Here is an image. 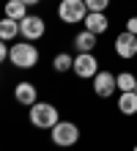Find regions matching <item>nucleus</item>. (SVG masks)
Returning a JSON list of instances; mask_svg holds the SVG:
<instances>
[{
    "mask_svg": "<svg viewBox=\"0 0 137 151\" xmlns=\"http://www.w3.org/2000/svg\"><path fill=\"white\" fill-rule=\"evenodd\" d=\"M52 66H55V72H69V69H74V58L66 55V52H60V55H55Z\"/></svg>",
    "mask_w": 137,
    "mask_h": 151,
    "instance_id": "16",
    "label": "nucleus"
},
{
    "mask_svg": "<svg viewBox=\"0 0 137 151\" xmlns=\"http://www.w3.org/2000/svg\"><path fill=\"white\" fill-rule=\"evenodd\" d=\"M126 30L137 36V17H132V19H126Z\"/></svg>",
    "mask_w": 137,
    "mask_h": 151,
    "instance_id": "18",
    "label": "nucleus"
},
{
    "mask_svg": "<svg viewBox=\"0 0 137 151\" xmlns=\"http://www.w3.org/2000/svg\"><path fill=\"white\" fill-rule=\"evenodd\" d=\"M77 77H96L99 74V60H96V55L93 52H80V55L74 58V69H71Z\"/></svg>",
    "mask_w": 137,
    "mask_h": 151,
    "instance_id": "6",
    "label": "nucleus"
},
{
    "mask_svg": "<svg viewBox=\"0 0 137 151\" xmlns=\"http://www.w3.org/2000/svg\"><path fill=\"white\" fill-rule=\"evenodd\" d=\"M90 11H107V6H110V0H85Z\"/></svg>",
    "mask_w": 137,
    "mask_h": 151,
    "instance_id": "17",
    "label": "nucleus"
},
{
    "mask_svg": "<svg viewBox=\"0 0 137 151\" xmlns=\"http://www.w3.org/2000/svg\"><path fill=\"white\" fill-rule=\"evenodd\" d=\"M118 91V74L113 72H99L93 77V93L102 96V99H107V96H113Z\"/></svg>",
    "mask_w": 137,
    "mask_h": 151,
    "instance_id": "7",
    "label": "nucleus"
},
{
    "mask_svg": "<svg viewBox=\"0 0 137 151\" xmlns=\"http://www.w3.org/2000/svg\"><path fill=\"white\" fill-rule=\"evenodd\" d=\"M22 3H27V6H39L41 0H22Z\"/></svg>",
    "mask_w": 137,
    "mask_h": 151,
    "instance_id": "19",
    "label": "nucleus"
},
{
    "mask_svg": "<svg viewBox=\"0 0 137 151\" xmlns=\"http://www.w3.org/2000/svg\"><path fill=\"white\" fill-rule=\"evenodd\" d=\"M11 63L16 69H22V72L33 69L36 63H39V50H36V44H30L27 39L11 44Z\"/></svg>",
    "mask_w": 137,
    "mask_h": 151,
    "instance_id": "1",
    "label": "nucleus"
},
{
    "mask_svg": "<svg viewBox=\"0 0 137 151\" xmlns=\"http://www.w3.org/2000/svg\"><path fill=\"white\" fill-rule=\"evenodd\" d=\"M74 47L77 52H93L96 50V33H90V30H82L74 36Z\"/></svg>",
    "mask_w": 137,
    "mask_h": 151,
    "instance_id": "11",
    "label": "nucleus"
},
{
    "mask_svg": "<svg viewBox=\"0 0 137 151\" xmlns=\"http://www.w3.org/2000/svg\"><path fill=\"white\" fill-rule=\"evenodd\" d=\"M27 115H30V124H33V127H39V129H52L55 124L60 121L58 107L49 104V102H36Z\"/></svg>",
    "mask_w": 137,
    "mask_h": 151,
    "instance_id": "2",
    "label": "nucleus"
},
{
    "mask_svg": "<svg viewBox=\"0 0 137 151\" xmlns=\"http://www.w3.org/2000/svg\"><path fill=\"white\" fill-rule=\"evenodd\" d=\"M80 140V127L74 121H58L52 127V143L60 146V148H69Z\"/></svg>",
    "mask_w": 137,
    "mask_h": 151,
    "instance_id": "4",
    "label": "nucleus"
},
{
    "mask_svg": "<svg viewBox=\"0 0 137 151\" xmlns=\"http://www.w3.org/2000/svg\"><path fill=\"white\" fill-rule=\"evenodd\" d=\"M132 151H137V146H134V148H132Z\"/></svg>",
    "mask_w": 137,
    "mask_h": 151,
    "instance_id": "20",
    "label": "nucleus"
},
{
    "mask_svg": "<svg viewBox=\"0 0 137 151\" xmlns=\"http://www.w3.org/2000/svg\"><path fill=\"white\" fill-rule=\"evenodd\" d=\"M118 110L123 115H134L137 113V91H126L118 96Z\"/></svg>",
    "mask_w": 137,
    "mask_h": 151,
    "instance_id": "12",
    "label": "nucleus"
},
{
    "mask_svg": "<svg viewBox=\"0 0 137 151\" xmlns=\"http://www.w3.org/2000/svg\"><path fill=\"white\" fill-rule=\"evenodd\" d=\"M88 14H90V8H88L85 0H60V6H58V17H60V22H66V25L85 22Z\"/></svg>",
    "mask_w": 137,
    "mask_h": 151,
    "instance_id": "3",
    "label": "nucleus"
},
{
    "mask_svg": "<svg viewBox=\"0 0 137 151\" xmlns=\"http://www.w3.org/2000/svg\"><path fill=\"white\" fill-rule=\"evenodd\" d=\"M115 52L121 58H134L137 55V36L134 33H129V30H123V33H118L115 36Z\"/></svg>",
    "mask_w": 137,
    "mask_h": 151,
    "instance_id": "8",
    "label": "nucleus"
},
{
    "mask_svg": "<svg viewBox=\"0 0 137 151\" xmlns=\"http://www.w3.org/2000/svg\"><path fill=\"white\" fill-rule=\"evenodd\" d=\"M118 91L126 93V91H137V77L129 72H121L118 74Z\"/></svg>",
    "mask_w": 137,
    "mask_h": 151,
    "instance_id": "15",
    "label": "nucleus"
},
{
    "mask_svg": "<svg viewBox=\"0 0 137 151\" xmlns=\"http://www.w3.org/2000/svg\"><path fill=\"white\" fill-rule=\"evenodd\" d=\"M44 33H47V22H44L41 17H36V14H27L25 19L19 22V36H22V39H27V41L41 39Z\"/></svg>",
    "mask_w": 137,
    "mask_h": 151,
    "instance_id": "5",
    "label": "nucleus"
},
{
    "mask_svg": "<svg viewBox=\"0 0 137 151\" xmlns=\"http://www.w3.org/2000/svg\"><path fill=\"white\" fill-rule=\"evenodd\" d=\"M85 30H90V33H96V36H102V33H107V28H110V19H107V14L104 11H90L88 17H85Z\"/></svg>",
    "mask_w": 137,
    "mask_h": 151,
    "instance_id": "10",
    "label": "nucleus"
},
{
    "mask_svg": "<svg viewBox=\"0 0 137 151\" xmlns=\"http://www.w3.org/2000/svg\"><path fill=\"white\" fill-rule=\"evenodd\" d=\"M14 99L25 104V107H33L36 102H39V91H36V85L33 83H16L14 88Z\"/></svg>",
    "mask_w": 137,
    "mask_h": 151,
    "instance_id": "9",
    "label": "nucleus"
},
{
    "mask_svg": "<svg viewBox=\"0 0 137 151\" xmlns=\"http://www.w3.org/2000/svg\"><path fill=\"white\" fill-rule=\"evenodd\" d=\"M6 17L22 22L25 17H27V3H22V0H8V3H6Z\"/></svg>",
    "mask_w": 137,
    "mask_h": 151,
    "instance_id": "14",
    "label": "nucleus"
},
{
    "mask_svg": "<svg viewBox=\"0 0 137 151\" xmlns=\"http://www.w3.org/2000/svg\"><path fill=\"white\" fill-rule=\"evenodd\" d=\"M16 33H19V22L11 19V17H3L0 19V39L11 41V39H16Z\"/></svg>",
    "mask_w": 137,
    "mask_h": 151,
    "instance_id": "13",
    "label": "nucleus"
}]
</instances>
